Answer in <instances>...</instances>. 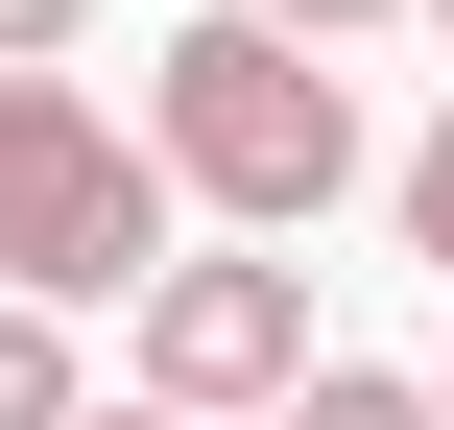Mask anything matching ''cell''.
<instances>
[{
	"mask_svg": "<svg viewBox=\"0 0 454 430\" xmlns=\"http://www.w3.org/2000/svg\"><path fill=\"white\" fill-rule=\"evenodd\" d=\"M0 287L24 311H144L168 287V168H144V120L120 96H72V72H0Z\"/></svg>",
	"mask_w": 454,
	"mask_h": 430,
	"instance_id": "2",
	"label": "cell"
},
{
	"mask_svg": "<svg viewBox=\"0 0 454 430\" xmlns=\"http://www.w3.org/2000/svg\"><path fill=\"white\" fill-rule=\"evenodd\" d=\"M144 168H168V215H215V239H311L335 192H359V96H335V48H287V24H168V72H144Z\"/></svg>",
	"mask_w": 454,
	"mask_h": 430,
	"instance_id": "1",
	"label": "cell"
},
{
	"mask_svg": "<svg viewBox=\"0 0 454 430\" xmlns=\"http://www.w3.org/2000/svg\"><path fill=\"white\" fill-rule=\"evenodd\" d=\"M72 430H192V407H72Z\"/></svg>",
	"mask_w": 454,
	"mask_h": 430,
	"instance_id": "9",
	"label": "cell"
},
{
	"mask_svg": "<svg viewBox=\"0 0 454 430\" xmlns=\"http://www.w3.org/2000/svg\"><path fill=\"white\" fill-rule=\"evenodd\" d=\"M96 48V0H0V72H72Z\"/></svg>",
	"mask_w": 454,
	"mask_h": 430,
	"instance_id": "6",
	"label": "cell"
},
{
	"mask_svg": "<svg viewBox=\"0 0 454 430\" xmlns=\"http://www.w3.org/2000/svg\"><path fill=\"white\" fill-rule=\"evenodd\" d=\"M287 383H311V263H287V239H215V263H168V287H144V407H263L287 430Z\"/></svg>",
	"mask_w": 454,
	"mask_h": 430,
	"instance_id": "3",
	"label": "cell"
},
{
	"mask_svg": "<svg viewBox=\"0 0 454 430\" xmlns=\"http://www.w3.org/2000/svg\"><path fill=\"white\" fill-rule=\"evenodd\" d=\"M431 407H454V383H431Z\"/></svg>",
	"mask_w": 454,
	"mask_h": 430,
	"instance_id": "11",
	"label": "cell"
},
{
	"mask_svg": "<svg viewBox=\"0 0 454 430\" xmlns=\"http://www.w3.org/2000/svg\"><path fill=\"white\" fill-rule=\"evenodd\" d=\"M239 24H287V48H359V24H407V0H239Z\"/></svg>",
	"mask_w": 454,
	"mask_h": 430,
	"instance_id": "8",
	"label": "cell"
},
{
	"mask_svg": "<svg viewBox=\"0 0 454 430\" xmlns=\"http://www.w3.org/2000/svg\"><path fill=\"white\" fill-rule=\"evenodd\" d=\"M431 48H454V0H431Z\"/></svg>",
	"mask_w": 454,
	"mask_h": 430,
	"instance_id": "10",
	"label": "cell"
},
{
	"mask_svg": "<svg viewBox=\"0 0 454 430\" xmlns=\"http://www.w3.org/2000/svg\"><path fill=\"white\" fill-rule=\"evenodd\" d=\"M0 430H72V311L0 287Z\"/></svg>",
	"mask_w": 454,
	"mask_h": 430,
	"instance_id": "5",
	"label": "cell"
},
{
	"mask_svg": "<svg viewBox=\"0 0 454 430\" xmlns=\"http://www.w3.org/2000/svg\"><path fill=\"white\" fill-rule=\"evenodd\" d=\"M407 263H454V120L407 144Z\"/></svg>",
	"mask_w": 454,
	"mask_h": 430,
	"instance_id": "7",
	"label": "cell"
},
{
	"mask_svg": "<svg viewBox=\"0 0 454 430\" xmlns=\"http://www.w3.org/2000/svg\"><path fill=\"white\" fill-rule=\"evenodd\" d=\"M287 430H454V407L407 383V359H311V383H287Z\"/></svg>",
	"mask_w": 454,
	"mask_h": 430,
	"instance_id": "4",
	"label": "cell"
}]
</instances>
